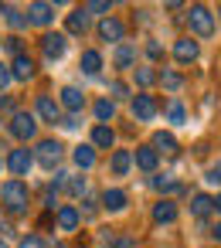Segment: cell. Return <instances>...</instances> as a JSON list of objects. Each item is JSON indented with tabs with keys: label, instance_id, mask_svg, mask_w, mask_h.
Instances as JSON below:
<instances>
[{
	"label": "cell",
	"instance_id": "1",
	"mask_svg": "<svg viewBox=\"0 0 221 248\" xmlns=\"http://www.w3.org/2000/svg\"><path fill=\"white\" fill-rule=\"evenodd\" d=\"M0 197H4V207L11 214H24L28 211V187H24V180H7L4 190H0Z\"/></svg>",
	"mask_w": 221,
	"mask_h": 248
},
{
	"label": "cell",
	"instance_id": "2",
	"mask_svg": "<svg viewBox=\"0 0 221 248\" xmlns=\"http://www.w3.org/2000/svg\"><path fill=\"white\" fill-rule=\"evenodd\" d=\"M187 21H190V31L197 34V38H211L214 34V17H211V11L207 7H190V14H187Z\"/></svg>",
	"mask_w": 221,
	"mask_h": 248
},
{
	"label": "cell",
	"instance_id": "3",
	"mask_svg": "<svg viewBox=\"0 0 221 248\" xmlns=\"http://www.w3.org/2000/svg\"><path fill=\"white\" fill-rule=\"evenodd\" d=\"M62 150H65V146H62L58 140H41V143H38L34 160H38L45 170H55V167H58V160H62Z\"/></svg>",
	"mask_w": 221,
	"mask_h": 248
},
{
	"label": "cell",
	"instance_id": "4",
	"mask_svg": "<svg viewBox=\"0 0 221 248\" xmlns=\"http://www.w3.org/2000/svg\"><path fill=\"white\" fill-rule=\"evenodd\" d=\"M11 133H14L17 140H31V136L38 133L34 116H31V112H14V119H11Z\"/></svg>",
	"mask_w": 221,
	"mask_h": 248
},
{
	"label": "cell",
	"instance_id": "5",
	"mask_svg": "<svg viewBox=\"0 0 221 248\" xmlns=\"http://www.w3.org/2000/svg\"><path fill=\"white\" fill-rule=\"evenodd\" d=\"M123 34H126V28H123L119 17H102V21H99V38H102V41L123 45Z\"/></svg>",
	"mask_w": 221,
	"mask_h": 248
},
{
	"label": "cell",
	"instance_id": "6",
	"mask_svg": "<svg viewBox=\"0 0 221 248\" xmlns=\"http://www.w3.org/2000/svg\"><path fill=\"white\" fill-rule=\"evenodd\" d=\"M31 163H34V156H31L28 150H11V156H7V167H11L14 180H17V177H24V173L31 170Z\"/></svg>",
	"mask_w": 221,
	"mask_h": 248
},
{
	"label": "cell",
	"instance_id": "7",
	"mask_svg": "<svg viewBox=\"0 0 221 248\" xmlns=\"http://www.w3.org/2000/svg\"><path fill=\"white\" fill-rule=\"evenodd\" d=\"M133 116H136V119H143V123H150V119L157 116V99H153V95H146V92H143V95H136V99H133Z\"/></svg>",
	"mask_w": 221,
	"mask_h": 248
},
{
	"label": "cell",
	"instance_id": "8",
	"mask_svg": "<svg viewBox=\"0 0 221 248\" xmlns=\"http://www.w3.org/2000/svg\"><path fill=\"white\" fill-rule=\"evenodd\" d=\"M41 48H45V55L55 62V58H62V55H65L68 41H65V34H45V38H41Z\"/></svg>",
	"mask_w": 221,
	"mask_h": 248
},
{
	"label": "cell",
	"instance_id": "9",
	"mask_svg": "<svg viewBox=\"0 0 221 248\" xmlns=\"http://www.w3.org/2000/svg\"><path fill=\"white\" fill-rule=\"evenodd\" d=\"M28 21L45 28V24L55 21V7H51V4H31V7H28Z\"/></svg>",
	"mask_w": 221,
	"mask_h": 248
},
{
	"label": "cell",
	"instance_id": "10",
	"mask_svg": "<svg viewBox=\"0 0 221 248\" xmlns=\"http://www.w3.org/2000/svg\"><path fill=\"white\" fill-rule=\"evenodd\" d=\"M11 78H17V82L34 78V62H31L28 55H17V58H14V65H11Z\"/></svg>",
	"mask_w": 221,
	"mask_h": 248
},
{
	"label": "cell",
	"instance_id": "11",
	"mask_svg": "<svg viewBox=\"0 0 221 248\" xmlns=\"http://www.w3.org/2000/svg\"><path fill=\"white\" fill-rule=\"evenodd\" d=\"M38 116L48 119V123H62V106L48 95H38Z\"/></svg>",
	"mask_w": 221,
	"mask_h": 248
},
{
	"label": "cell",
	"instance_id": "12",
	"mask_svg": "<svg viewBox=\"0 0 221 248\" xmlns=\"http://www.w3.org/2000/svg\"><path fill=\"white\" fill-rule=\"evenodd\" d=\"M153 221L157 224H170V221H177V204L174 201H160V204H153Z\"/></svg>",
	"mask_w": 221,
	"mask_h": 248
},
{
	"label": "cell",
	"instance_id": "13",
	"mask_svg": "<svg viewBox=\"0 0 221 248\" xmlns=\"http://www.w3.org/2000/svg\"><path fill=\"white\" fill-rule=\"evenodd\" d=\"M174 58H177V62H184V65H187V62H194V58H197V41L180 38V41L174 45Z\"/></svg>",
	"mask_w": 221,
	"mask_h": 248
},
{
	"label": "cell",
	"instance_id": "14",
	"mask_svg": "<svg viewBox=\"0 0 221 248\" xmlns=\"http://www.w3.org/2000/svg\"><path fill=\"white\" fill-rule=\"evenodd\" d=\"M133 65H136V45L129 41L116 45V68H133Z\"/></svg>",
	"mask_w": 221,
	"mask_h": 248
},
{
	"label": "cell",
	"instance_id": "15",
	"mask_svg": "<svg viewBox=\"0 0 221 248\" xmlns=\"http://www.w3.org/2000/svg\"><path fill=\"white\" fill-rule=\"evenodd\" d=\"M157 160H160V153L153 150V146H136V167L140 170H157Z\"/></svg>",
	"mask_w": 221,
	"mask_h": 248
},
{
	"label": "cell",
	"instance_id": "16",
	"mask_svg": "<svg viewBox=\"0 0 221 248\" xmlns=\"http://www.w3.org/2000/svg\"><path fill=\"white\" fill-rule=\"evenodd\" d=\"M79 221H82V214H79V207H72V204H65V207L58 211V228H62V231H75V228H79Z\"/></svg>",
	"mask_w": 221,
	"mask_h": 248
},
{
	"label": "cell",
	"instance_id": "17",
	"mask_svg": "<svg viewBox=\"0 0 221 248\" xmlns=\"http://www.w3.org/2000/svg\"><path fill=\"white\" fill-rule=\"evenodd\" d=\"M62 106H65V109L75 116V112L85 106V95H82L79 89H72V85H68V89H62Z\"/></svg>",
	"mask_w": 221,
	"mask_h": 248
},
{
	"label": "cell",
	"instance_id": "18",
	"mask_svg": "<svg viewBox=\"0 0 221 248\" xmlns=\"http://www.w3.org/2000/svg\"><path fill=\"white\" fill-rule=\"evenodd\" d=\"M102 207H106V211H123V207H126V194H123L119 187H106V194H102Z\"/></svg>",
	"mask_w": 221,
	"mask_h": 248
},
{
	"label": "cell",
	"instance_id": "19",
	"mask_svg": "<svg viewBox=\"0 0 221 248\" xmlns=\"http://www.w3.org/2000/svg\"><path fill=\"white\" fill-rule=\"evenodd\" d=\"M211 211H214V197H207V194H194V201H190V214L207 217Z\"/></svg>",
	"mask_w": 221,
	"mask_h": 248
},
{
	"label": "cell",
	"instance_id": "20",
	"mask_svg": "<svg viewBox=\"0 0 221 248\" xmlns=\"http://www.w3.org/2000/svg\"><path fill=\"white\" fill-rule=\"evenodd\" d=\"M85 28H89V11H85V7L72 11V14H68V31H72V34H82Z\"/></svg>",
	"mask_w": 221,
	"mask_h": 248
},
{
	"label": "cell",
	"instance_id": "21",
	"mask_svg": "<svg viewBox=\"0 0 221 248\" xmlns=\"http://www.w3.org/2000/svg\"><path fill=\"white\" fill-rule=\"evenodd\" d=\"M116 143V133L109 129V126H95L92 129V146H102V150H109Z\"/></svg>",
	"mask_w": 221,
	"mask_h": 248
},
{
	"label": "cell",
	"instance_id": "22",
	"mask_svg": "<svg viewBox=\"0 0 221 248\" xmlns=\"http://www.w3.org/2000/svg\"><path fill=\"white\" fill-rule=\"evenodd\" d=\"M129 163H133L129 150H116V153H112V160H109V167H112V173H116V177H123V173L129 170Z\"/></svg>",
	"mask_w": 221,
	"mask_h": 248
},
{
	"label": "cell",
	"instance_id": "23",
	"mask_svg": "<svg viewBox=\"0 0 221 248\" xmlns=\"http://www.w3.org/2000/svg\"><path fill=\"white\" fill-rule=\"evenodd\" d=\"M153 150H157V153L163 150V153H170V156H174L180 146H177V140H174L170 133H157V136H153Z\"/></svg>",
	"mask_w": 221,
	"mask_h": 248
},
{
	"label": "cell",
	"instance_id": "24",
	"mask_svg": "<svg viewBox=\"0 0 221 248\" xmlns=\"http://www.w3.org/2000/svg\"><path fill=\"white\" fill-rule=\"evenodd\" d=\"M99 68H102V55L99 51H85L82 55V72L85 75H99Z\"/></svg>",
	"mask_w": 221,
	"mask_h": 248
},
{
	"label": "cell",
	"instance_id": "25",
	"mask_svg": "<svg viewBox=\"0 0 221 248\" xmlns=\"http://www.w3.org/2000/svg\"><path fill=\"white\" fill-rule=\"evenodd\" d=\"M95 116H99V126H106V119L116 116V102L112 99H99L95 102Z\"/></svg>",
	"mask_w": 221,
	"mask_h": 248
},
{
	"label": "cell",
	"instance_id": "26",
	"mask_svg": "<svg viewBox=\"0 0 221 248\" xmlns=\"http://www.w3.org/2000/svg\"><path fill=\"white\" fill-rule=\"evenodd\" d=\"M75 163H79L82 170H89V167L95 163V150H92V146H75Z\"/></svg>",
	"mask_w": 221,
	"mask_h": 248
},
{
	"label": "cell",
	"instance_id": "27",
	"mask_svg": "<svg viewBox=\"0 0 221 248\" xmlns=\"http://www.w3.org/2000/svg\"><path fill=\"white\" fill-rule=\"evenodd\" d=\"M167 119H170V123H174V126H180V123H184V119H187V112H184V106H180V102H177V99H174V102H170V106H167Z\"/></svg>",
	"mask_w": 221,
	"mask_h": 248
},
{
	"label": "cell",
	"instance_id": "28",
	"mask_svg": "<svg viewBox=\"0 0 221 248\" xmlns=\"http://www.w3.org/2000/svg\"><path fill=\"white\" fill-rule=\"evenodd\" d=\"M150 184H153L157 190H163V194H174V190H180V184H177L174 177H153Z\"/></svg>",
	"mask_w": 221,
	"mask_h": 248
},
{
	"label": "cell",
	"instance_id": "29",
	"mask_svg": "<svg viewBox=\"0 0 221 248\" xmlns=\"http://www.w3.org/2000/svg\"><path fill=\"white\" fill-rule=\"evenodd\" d=\"M4 14H7V21H11V28H28V17L21 14V11H14V7H4Z\"/></svg>",
	"mask_w": 221,
	"mask_h": 248
},
{
	"label": "cell",
	"instance_id": "30",
	"mask_svg": "<svg viewBox=\"0 0 221 248\" xmlns=\"http://www.w3.org/2000/svg\"><path fill=\"white\" fill-rule=\"evenodd\" d=\"M160 78H163V85H167V89H170V92H177V89H180V85H184V78H180V75H177V72H163V75H160Z\"/></svg>",
	"mask_w": 221,
	"mask_h": 248
},
{
	"label": "cell",
	"instance_id": "31",
	"mask_svg": "<svg viewBox=\"0 0 221 248\" xmlns=\"http://www.w3.org/2000/svg\"><path fill=\"white\" fill-rule=\"evenodd\" d=\"M153 78H157V72H153V68H136V82H140V85H150Z\"/></svg>",
	"mask_w": 221,
	"mask_h": 248
},
{
	"label": "cell",
	"instance_id": "32",
	"mask_svg": "<svg viewBox=\"0 0 221 248\" xmlns=\"http://www.w3.org/2000/svg\"><path fill=\"white\" fill-rule=\"evenodd\" d=\"M17 248H45V241L38 238V234H28V238H21V245Z\"/></svg>",
	"mask_w": 221,
	"mask_h": 248
},
{
	"label": "cell",
	"instance_id": "33",
	"mask_svg": "<svg viewBox=\"0 0 221 248\" xmlns=\"http://www.w3.org/2000/svg\"><path fill=\"white\" fill-rule=\"evenodd\" d=\"M85 11H92V14H106V11H109V0H92V4H85Z\"/></svg>",
	"mask_w": 221,
	"mask_h": 248
},
{
	"label": "cell",
	"instance_id": "34",
	"mask_svg": "<svg viewBox=\"0 0 221 248\" xmlns=\"http://www.w3.org/2000/svg\"><path fill=\"white\" fill-rule=\"evenodd\" d=\"M68 190L79 197V194H85V177H75V180H68Z\"/></svg>",
	"mask_w": 221,
	"mask_h": 248
},
{
	"label": "cell",
	"instance_id": "35",
	"mask_svg": "<svg viewBox=\"0 0 221 248\" xmlns=\"http://www.w3.org/2000/svg\"><path fill=\"white\" fill-rule=\"evenodd\" d=\"M146 55H150V58H163V48H160V41H150V45H146Z\"/></svg>",
	"mask_w": 221,
	"mask_h": 248
},
{
	"label": "cell",
	"instance_id": "36",
	"mask_svg": "<svg viewBox=\"0 0 221 248\" xmlns=\"http://www.w3.org/2000/svg\"><path fill=\"white\" fill-rule=\"evenodd\" d=\"M109 92H112L116 99H126V92H129V89H126L123 82H112V85H109Z\"/></svg>",
	"mask_w": 221,
	"mask_h": 248
},
{
	"label": "cell",
	"instance_id": "37",
	"mask_svg": "<svg viewBox=\"0 0 221 248\" xmlns=\"http://www.w3.org/2000/svg\"><path fill=\"white\" fill-rule=\"evenodd\" d=\"M82 204H85V207H82V211H85V217H95V201H92V197H85ZM82 211H79V214H82Z\"/></svg>",
	"mask_w": 221,
	"mask_h": 248
},
{
	"label": "cell",
	"instance_id": "38",
	"mask_svg": "<svg viewBox=\"0 0 221 248\" xmlns=\"http://www.w3.org/2000/svg\"><path fill=\"white\" fill-rule=\"evenodd\" d=\"M58 187H68V173H65V170L55 173V190H58Z\"/></svg>",
	"mask_w": 221,
	"mask_h": 248
},
{
	"label": "cell",
	"instance_id": "39",
	"mask_svg": "<svg viewBox=\"0 0 221 248\" xmlns=\"http://www.w3.org/2000/svg\"><path fill=\"white\" fill-rule=\"evenodd\" d=\"M207 180H211V184H221V160L211 167V177H207Z\"/></svg>",
	"mask_w": 221,
	"mask_h": 248
},
{
	"label": "cell",
	"instance_id": "40",
	"mask_svg": "<svg viewBox=\"0 0 221 248\" xmlns=\"http://www.w3.org/2000/svg\"><path fill=\"white\" fill-rule=\"evenodd\" d=\"M112 248H136V241H133V238H116Z\"/></svg>",
	"mask_w": 221,
	"mask_h": 248
},
{
	"label": "cell",
	"instance_id": "41",
	"mask_svg": "<svg viewBox=\"0 0 221 248\" xmlns=\"http://www.w3.org/2000/svg\"><path fill=\"white\" fill-rule=\"evenodd\" d=\"M7 82H11V68H7V65H0V89H4Z\"/></svg>",
	"mask_w": 221,
	"mask_h": 248
},
{
	"label": "cell",
	"instance_id": "42",
	"mask_svg": "<svg viewBox=\"0 0 221 248\" xmlns=\"http://www.w3.org/2000/svg\"><path fill=\"white\" fill-rule=\"evenodd\" d=\"M62 126H65V129H75V126H79V116H65Z\"/></svg>",
	"mask_w": 221,
	"mask_h": 248
},
{
	"label": "cell",
	"instance_id": "43",
	"mask_svg": "<svg viewBox=\"0 0 221 248\" xmlns=\"http://www.w3.org/2000/svg\"><path fill=\"white\" fill-rule=\"evenodd\" d=\"M7 48H11V51H14V58H17V55H21V41H17V38H11V41H7Z\"/></svg>",
	"mask_w": 221,
	"mask_h": 248
},
{
	"label": "cell",
	"instance_id": "44",
	"mask_svg": "<svg viewBox=\"0 0 221 248\" xmlns=\"http://www.w3.org/2000/svg\"><path fill=\"white\" fill-rule=\"evenodd\" d=\"M211 234H214V238H218V241H221V221H218V224H214V231H211Z\"/></svg>",
	"mask_w": 221,
	"mask_h": 248
},
{
	"label": "cell",
	"instance_id": "45",
	"mask_svg": "<svg viewBox=\"0 0 221 248\" xmlns=\"http://www.w3.org/2000/svg\"><path fill=\"white\" fill-rule=\"evenodd\" d=\"M214 207H218V211H221V194H218V201H214Z\"/></svg>",
	"mask_w": 221,
	"mask_h": 248
},
{
	"label": "cell",
	"instance_id": "46",
	"mask_svg": "<svg viewBox=\"0 0 221 248\" xmlns=\"http://www.w3.org/2000/svg\"><path fill=\"white\" fill-rule=\"evenodd\" d=\"M218 14H221V7H218Z\"/></svg>",
	"mask_w": 221,
	"mask_h": 248
},
{
	"label": "cell",
	"instance_id": "47",
	"mask_svg": "<svg viewBox=\"0 0 221 248\" xmlns=\"http://www.w3.org/2000/svg\"><path fill=\"white\" fill-rule=\"evenodd\" d=\"M0 167H4V163H0Z\"/></svg>",
	"mask_w": 221,
	"mask_h": 248
}]
</instances>
